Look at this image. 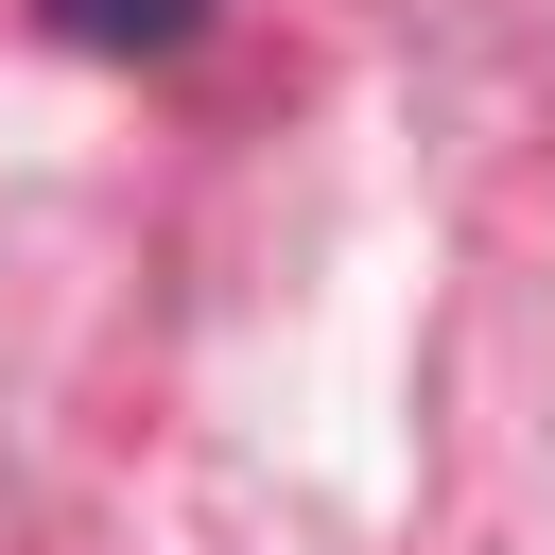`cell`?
I'll return each mask as SVG.
<instances>
[{
	"instance_id": "1",
	"label": "cell",
	"mask_w": 555,
	"mask_h": 555,
	"mask_svg": "<svg viewBox=\"0 0 555 555\" xmlns=\"http://www.w3.org/2000/svg\"><path fill=\"white\" fill-rule=\"evenodd\" d=\"M208 0H52V35H87V52H173Z\"/></svg>"
}]
</instances>
